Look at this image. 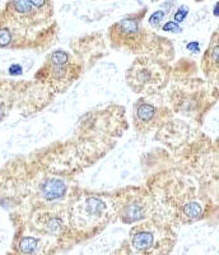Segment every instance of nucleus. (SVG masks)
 <instances>
[{"instance_id":"nucleus-8","label":"nucleus","mask_w":219,"mask_h":255,"mask_svg":"<svg viewBox=\"0 0 219 255\" xmlns=\"http://www.w3.org/2000/svg\"><path fill=\"white\" fill-rule=\"evenodd\" d=\"M131 243H133V247L135 249L143 252V250L149 249L153 245V235L148 231L136 232L135 235L133 236V241Z\"/></svg>"},{"instance_id":"nucleus-12","label":"nucleus","mask_w":219,"mask_h":255,"mask_svg":"<svg viewBox=\"0 0 219 255\" xmlns=\"http://www.w3.org/2000/svg\"><path fill=\"white\" fill-rule=\"evenodd\" d=\"M188 13H189L188 6L181 5V6H179V9H177L176 13H175V15H173V17H175V19H176L177 22H182V20L186 18Z\"/></svg>"},{"instance_id":"nucleus-10","label":"nucleus","mask_w":219,"mask_h":255,"mask_svg":"<svg viewBox=\"0 0 219 255\" xmlns=\"http://www.w3.org/2000/svg\"><path fill=\"white\" fill-rule=\"evenodd\" d=\"M19 248L20 252H23L24 254H31V253L35 252L36 248H37V241L32 238H26L20 241Z\"/></svg>"},{"instance_id":"nucleus-1","label":"nucleus","mask_w":219,"mask_h":255,"mask_svg":"<svg viewBox=\"0 0 219 255\" xmlns=\"http://www.w3.org/2000/svg\"><path fill=\"white\" fill-rule=\"evenodd\" d=\"M168 72L167 65L156 58H138L127 70V84L134 92L152 95L167 84Z\"/></svg>"},{"instance_id":"nucleus-2","label":"nucleus","mask_w":219,"mask_h":255,"mask_svg":"<svg viewBox=\"0 0 219 255\" xmlns=\"http://www.w3.org/2000/svg\"><path fill=\"white\" fill-rule=\"evenodd\" d=\"M147 12L148 8L144 6L110 27L109 37L113 47L131 51L140 50L141 44H144L145 37H148L147 31L143 27V19Z\"/></svg>"},{"instance_id":"nucleus-13","label":"nucleus","mask_w":219,"mask_h":255,"mask_svg":"<svg viewBox=\"0 0 219 255\" xmlns=\"http://www.w3.org/2000/svg\"><path fill=\"white\" fill-rule=\"evenodd\" d=\"M162 29H163V31L179 32L180 31V27L177 26V23H175V22H167V23H166L163 27H162Z\"/></svg>"},{"instance_id":"nucleus-4","label":"nucleus","mask_w":219,"mask_h":255,"mask_svg":"<svg viewBox=\"0 0 219 255\" xmlns=\"http://www.w3.org/2000/svg\"><path fill=\"white\" fill-rule=\"evenodd\" d=\"M134 124L136 129L141 131L153 129L156 125L161 124V108H157L147 99L138 100L134 105Z\"/></svg>"},{"instance_id":"nucleus-6","label":"nucleus","mask_w":219,"mask_h":255,"mask_svg":"<svg viewBox=\"0 0 219 255\" xmlns=\"http://www.w3.org/2000/svg\"><path fill=\"white\" fill-rule=\"evenodd\" d=\"M140 199H133L131 203H126L124 206V209H122V220L124 222H135V221H139L140 218L144 217L145 208L144 204L139 202Z\"/></svg>"},{"instance_id":"nucleus-11","label":"nucleus","mask_w":219,"mask_h":255,"mask_svg":"<svg viewBox=\"0 0 219 255\" xmlns=\"http://www.w3.org/2000/svg\"><path fill=\"white\" fill-rule=\"evenodd\" d=\"M164 18H166V13H164V10H156V12L153 13V14L149 17V24L152 27H154V28L161 27V24L163 23Z\"/></svg>"},{"instance_id":"nucleus-3","label":"nucleus","mask_w":219,"mask_h":255,"mask_svg":"<svg viewBox=\"0 0 219 255\" xmlns=\"http://www.w3.org/2000/svg\"><path fill=\"white\" fill-rule=\"evenodd\" d=\"M50 78L55 83H70L77 77V68L70 64V55L63 50H56L49 58Z\"/></svg>"},{"instance_id":"nucleus-5","label":"nucleus","mask_w":219,"mask_h":255,"mask_svg":"<svg viewBox=\"0 0 219 255\" xmlns=\"http://www.w3.org/2000/svg\"><path fill=\"white\" fill-rule=\"evenodd\" d=\"M202 68L207 78L219 81V28L213 33L202 60Z\"/></svg>"},{"instance_id":"nucleus-14","label":"nucleus","mask_w":219,"mask_h":255,"mask_svg":"<svg viewBox=\"0 0 219 255\" xmlns=\"http://www.w3.org/2000/svg\"><path fill=\"white\" fill-rule=\"evenodd\" d=\"M195 3H202V1H205V0H194Z\"/></svg>"},{"instance_id":"nucleus-7","label":"nucleus","mask_w":219,"mask_h":255,"mask_svg":"<svg viewBox=\"0 0 219 255\" xmlns=\"http://www.w3.org/2000/svg\"><path fill=\"white\" fill-rule=\"evenodd\" d=\"M42 193L46 199H58V198L63 197V194L65 193V185L61 183L60 180H50L43 185Z\"/></svg>"},{"instance_id":"nucleus-9","label":"nucleus","mask_w":219,"mask_h":255,"mask_svg":"<svg viewBox=\"0 0 219 255\" xmlns=\"http://www.w3.org/2000/svg\"><path fill=\"white\" fill-rule=\"evenodd\" d=\"M38 10H41L45 14L54 17V5H52V0H29Z\"/></svg>"}]
</instances>
